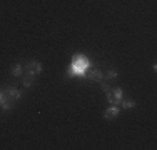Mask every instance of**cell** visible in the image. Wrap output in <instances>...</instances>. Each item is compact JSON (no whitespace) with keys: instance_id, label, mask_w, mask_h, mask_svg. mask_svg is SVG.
<instances>
[{"instance_id":"obj_11","label":"cell","mask_w":157,"mask_h":150,"mask_svg":"<svg viewBox=\"0 0 157 150\" xmlns=\"http://www.w3.org/2000/svg\"><path fill=\"white\" fill-rule=\"evenodd\" d=\"M99 84H100V87H102V90H104V92H107V90H110L109 84H105V82H104V80H100Z\"/></svg>"},{"instance_id":"obj_9","label":"cell","mask_w":157,"mask_h":150,"mask_svg":"<svg viewBox=\"0 0 157 150\" xmlns=\"http://www.w3.org/2000/svg\"><path fill=\"white\" fill-rule=\"evenodd\" d=\"M121 103H122V108H127V110L136 107V102H134V100H124V99H122Z\"/></svg>"},{"instance_id":"obj_12","label":"cell","mask_w":157,"mask_h":150,"mask_svg":"<svg viewBox=\"0 0 157 150\" xmlns=\"http://www.w3.org/2000/svg\"><path fill=\"white\" fill-rule=\"evenodd\" d=\"M2 97H3V88H0V100H2Z\"/></svg>"},{"instance_id":"obj_8","label":"cell","mask_w":157,"mask_h":150,"mask_svg":"<svg viewBox=\"0 0 157 150\" xmlns=\"http://www.w3.org/2000/svg\"><path fill=\"white\" fill-rule=\"evenodd\" d=\"M10 73H12L13 77H22V73H24V67H22L20 63H15V65L10 69Z\"/></svg>"},{"instance_id":"obj_3","label":"cell","mask_w":157,"mask_h":150,"mask_svg":"<svg viewBox=\"0 0 157 150\" xmlns=\"http://www.w3.org/2000/svg\"><path fill=\"white\" fill-rule=\"evenodd\" d=\"M107 100H109V105H121L122 99H124V92L122 88H114V90H107Z\"/></svg>"},{"instance_id":"obj_4","label":"cell","mask_w":157,"mask_h":150,"mask_svg":"<svg viewBox=\"0 0 157 150\" xmlns=\"http://www.w3.org/2000/svg\"><path fill=\"white\" fill-rule=\"evenodd\" d=\"M27 72H30V73H33V75H39L40 72H42V63L40 62H37V60H30V62L27 63V65L24 67Z\"/></svg>"},{"instance_id":"obj_7","label":"cell","mask_w":157,"mask_h":150,"mask_svg":"<svg viewBox=\"0 0 157 150\" xmlns=\"http://www.w3.org/2000/svg\"><path fill=\"white\" fill-rule=\"evenodd\" d=\"M87 77H89V80H94V82H100V80H104V73L100 72L99 69H94V70H90Z\"/></svg>"},{"instance_id":"obj_2","label":"cell","mask_w":157,"mask_h":150,"mask_svg":"<svg viewBox=\"0 0 157 150\" xmlns=\"http://www.w3.org/2000/svg\"><path fill=\"white\" fill-rule=\"evenodd\" d=\"M18 99H20V90L13 87H5L3 88V97L0 100V108L2 110H10L17 103Z\"/></svg>"},{"instance_id":"obj_6","label":"cell","mask_w":157,"mask_h":150,"mask_svg":"<svg viewBox=\"0 0 157 150\" xmlns=\"http://www.w3.org/2000/svg\"><path fill=\"white\" fill-rule=\"evenodd\" d=\"M33 77L35 75L30 73V72H27V70H24V73H22V84H24V87H32V84H33Z\"/></svg>"},{"instance_id":"obj_1","label":"cell","mask_w":157,"mask_h":150,"mask_svg":"<svg viewBox=\"0 0 157 150\" xmlns=\"http://www.w3.org/2000/svg\"><path fill=\"white\" fill-rule=\"evenodd\" d=\"M89 60L84 57V55H75L70 62V67H69V72L67 75L69 77H85L89 70Z\"/></svg>"},{"instance_id":"obj_5","label":"cell","mask_w":157,"mask_h":150,"mask_svg":"<svg viewBox=\"0 0 157 150\" xmlns=\"http://www.w3.org/2000/svg\"><path fill=\"white\" fill-rule=\"evenodd\" d=\"M119 114H121V108H119V107H115V105H110V107L105 110L104 117H105L107 120H112V118H115V117H117Z\"/></svg>"},{"instance_id":"obj_10","label":"cell","mask_w":157,"mask_h":150,"mask_svg":"<svg viewBox=\"0 0 157 150\" xmlns=\"http://www.w3.org/2000/svg\"><path fill=\"white\" fill-rule=\"evenodd\" d=\"M117 72H115V70H109V72H107V80H110V78H115L117 77Z\"/></svg>"}]
</instances>
